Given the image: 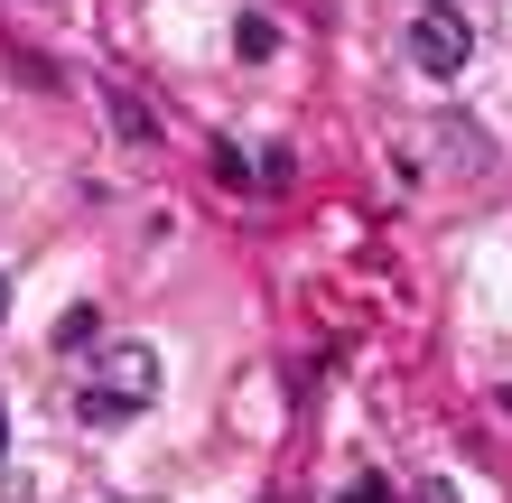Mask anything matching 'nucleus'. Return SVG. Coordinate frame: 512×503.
Returning a JSON list of instances; mask_svg holds the SVG:
<instances>
[{
	"label": "nucleus",
	"mask_w": 512,
	"mask_h": 503,
	"mask_svg": "<svg viewBox=\"0 0 512 503\" xmlns=\"http://www.w3.org/2000/svg\"><path fill=\"white\" fill-rule=\"evenodd\" d=\"M159 354L149 345H103V364L75 382V420L84 429H122V420H140L149 401H159Z\"/></svg>",
	"instance_id": "nucleus-1"
},
{
	"label": "nucleus",
	"mask_w": 512,
	"mask_h": 503,
	"mask_svg": "<svg viewBox=\"0 0 512 503\" xmlns=\"http://www.w3.org/2000/svg\"><path fill=\"white\" fill-rule=\"evenodd\" d=\"M466 56H475V19L457 0H429V10L410 19V66L419 75H466Z\"/></svg>",
	"instance_id": "nucleus-2"
},
{
	"label": "nucleus",
	"mask_w": 512,
	"mask_h": 503,
	"mask_svg": "<svg viewBox=\"0 0 512 503\" xmlns=\"http://www.w3.org/2000/svg\"><path fill=\"white\" fill-rule=\"evenodd\" d=\"M112 122H122V140H131V150H159V131H149V112H140L131 94H112Z\"/></svg>",
	"instance_id": "nucleus-3"
},
{
	"label": "nucleus",
	"mask_w": 512,
	"mask_h": 503,
	"mask_svg": "<svg viewBox=\"0 0 512 503\" xmlns=\"http://www.w3.org/2000/svg\"><path fill=\"white\" fill-rule=\"evenodd\" d=\"M56 345H94V308H66V317H56Z\"/></svg>",
	"instance_id": "nucleus-4"
},
{
	"label": "nucleus",
	"mask_w": 512,
	"mask_h": 503,
	"mask_svg": "<svg viewBox=\"0 0 512 503\" xmlns=\"http://www.w3.org/2000/svg\"><path fill=\"white\" fill-rule=\"evenodd\" d=\"M270 47H280V28H270V19L252 10V19H243V56H270Z\"/></svg>",
	"instance_id": "nucleus-5"
},
{
	"label": "nucleus",
	"mask_w": 512,
	"mask_h": 503,
	"mask_svg": "<svg viewBox=\"0 0 512 503\" xmlns=\"http://www.w3.org/2000/svg\"><path fill=\"white\" fill-rule=\"evenodd\" d=\"M410 503H457V485H438V476H429V485H419Z\"/></svg>",
	"instance_id": "nucleus-6"
},
{
	"label": "nucleus",
	"mask_w": 512,
	"mask_h": 503,
	"mask_svg": "<svg viewBox=\"0 0 512 503\" xmlns=\"http://www.w3.org/2000/svg\"><path fill=\"white\" fill-rule=\"evenodd\" d=\"M345 503H391V494H382V485H354V494H345Z\"/></svg>",
	"instance_id": "nucleus-7"
},
{
	"label": "nucleus",
	"mask_w": 512,
	"mask_h": 503,
	"mask_svg": "<svg viewBox=\"0 0 512 503\" xmlns=\"http://www.w3.org/2000/svg\"><path fill=\"white\" fill-rule=\"evenodd\" d=\"M0 457H10V401H0Z\"/></svg>",
	"instance_id": "nucleus-8"
},
{
	"label": "nucleus",
	"mask_w": 512,
	"mask_h": 503,
	"mask_svg": "<svg viewBox=\"0 0 512 503\" xmlns=\"http://www.w3.org/2000/svg\"><path fill=\"white\" fill-rule=\"evenodd\" d=\"M0 327H10V271H0Z\"/></svg>",
	"instance_id": "nucleus-9"
}]
</instances>
